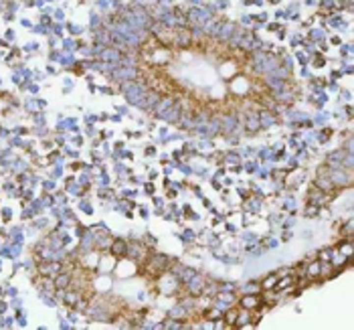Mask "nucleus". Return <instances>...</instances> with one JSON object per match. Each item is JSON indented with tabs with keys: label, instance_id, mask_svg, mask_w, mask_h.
<instances>
[{
	"label": "nucleus",
	"instance_id": "obj_10",
	"mask_svg": "<svg viewBox=\"0 0 354 330\" xmlns=\"http://www.w3.org/2000/svg\"><path fill=\"white\" fill-rule=\"evenodd\" d=\"M344 235H346L348 239H352V223H346V227H344Z\"/></svg>",
	"mask_w": 354,
	"mask_h": 330
},
{
	"label": "nucleus",
	"instance_id": "obj_9",
	"mask_svg": "<svg viewBox=\"0 0 354 330\" xmlns=\"http://www.w3.org/2000/svg\"><path fill=\"white\" fill-rule=\"evenodd\" d=\"M318 209H320V207H316V205H310V203H308V207H306V215H310V217L318 215Z\"/></svg>",
	"mask_w": 354,
	"mask_h": 330
},
{
	"label": "nucleus",
	"instance_id": "obj_1",
	"mask_svg": "<svg viewBox=\"0 0 354 330\" xmlns=\"http://www.w3.org/2000/svg\"><path fill=\"white\" fill-rule=\"evenodd\" d=\"M138 75L148 89L196 111L272 106V89L243 51L182 27H162L142 43Z\"/></svg>",
	"mask_w": 354,
	"mask_h": 330
},
{
	"label": "nucleus",
	"instance_id": "obj_2",
	"mask_svg": "<svg viewBox=\"0 0 354 330\" xmlns=\"http://www.w3.org/2000/svg\"><path fill=\"white\" fill-rule=\"evenodd\" d=\"M170 266V261H168V257L164 255H152L150 259H146V272L150 275H162V272Z\"/></svg>",
	"mask_w": 354,
	"mask_h": 330
},
{
	"label": "nucleus",
	"instance_id": "obj_8",
	"mask_svg": "<svg viewBox=\"0 0 354 330\" xmlns=\"http://www.w3.org/2000/svg\"><path fill=\"white\" fill-rule=\"evenodd\" d=\"M277 279H279V275H277V274H273V275H269V277L265 279V282H263L261 286H263L265 290H272V288H275V284H277Z\"/></svg>",
	"mask_w": 354,
	"mask_h": 330
},
{
	"label": "nucleus",
	"instance_id": "obj_6",
	"mask_svg": "<svg viewBox=\"0 0 354 330\" xmlns=\"http://www.w3.org/2000/svg\"><path fill=\"white\" fill-rule=\"evenodd\" d=\"M239 308H231V310H227V316H225V322H227V326H235L237 324V318H239Z\"/></svg>",
	"mask_w": 354,
	"mask_h": 330
},
{
	"label": "nucleus",
	"instance_id": "obj_5",
	"mask_svg": "<svg viewBox=\"0 0 354 330\" xmlns=\"http://www.w3.org/2000/svg\"><path fill=\"white\" fill-rule=\"evenodd\" d=\"M111 253H115L117 257L126 255V253H128V243H126V241H122V239L113 241V243H111Z\"/></svg>",
	"mask_w": 354,
	"mask_h": 330
},
{
	"label": "nucleus",
	"instance_id": "obj_3",
	"mask_svg": "<svg viewBox=\"0 0 354 330\" xmlns=\"http://www.w3.org/2000/svg\"><path fill=\"white\" fill-rule=\"evenodd\" d=\"M328 194H330V192L318 189V187L314 185L312 191H310V196H308V203H310V205H316V207H322V203L328 201Z\"/></svg>",
	"mask_w": 354,
	"mask_h": 330
},
{
	"label": "nucleus",
	"instance_id": "obj_7",
	"mask_svg": "<svg viewBox=\"0 0 354 330\" xmlns=\"http://www.w3.org/2000/svg\"><path fill=\"white\" fill-rule=\"evenodd\" d=\"M306 268H308V277H316V275H320V268H322V261H314L312 266H308V263H306Z\"/></svg>",
	"mask_w": 354,
	"mask_h": 330
},
{
	"label": "nucleus",
	"instance_id": "obj_4",
	"mask_svg": "<svg viewBox=\"0 0 354 330\" xmlns=\"http://www.w3.org/2000/svg\"><path fill=\"white\" fill-rule=\"evenodd\" d=\"M259 302H261V298H259V296H243L241 306H243V310L251 312V310H257Z\"/></svg>",
	"mask_w": 354,
	"mask_h": 330
}]
</instances>
